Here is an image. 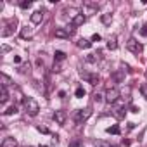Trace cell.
Listing matches in <instances>:
<instances>
[{
    "label": "cell",
    "mask_w": 147,
    "mask_h": 147,
    "mask_svg": "<svg viewBox=\"0 0 147 147\" xmlns=\"http://www.w3.org/2000/svg\"><path fill=\"white\" fill-rule=\"evenodd\" d=\"M0 82H2V87H4V88H7L9 85H12L11 78H9L7 75H4V73H2V75H0Z\"/></svg>",
    "instance_id": "obj_19"
},
{
    "label": "cell",
    "mask_w": 147,
    "mask_h": 147,
    "mask_svg": "<svg viewBox=\"0 0 147 147\" xmlns=\"http://www.w3.org/2000/svg\"><path fill=\"white\" fill-rule=\"evenodd\" d=\"M88 82H90L92 85H99V82H100V76L97 75V73H92V75L88 76Z\"/></svg>",
    "instance_id": "obj_21"
},
{
    "label": "cell",
    "mask_w": 147,
    "mask_h": 147,
    "mask_svg": "<svg viewBox=\"0 0 147 147\" xmlns=\"http://www.w3.org/2000/svg\"><path fill=\"white\" fill-rule=\"evenodd\" d=\"M2 147H18V140L14 137H5L2 140Z\"/></svg>",
    "instance_id": "obj_11"
},
{
    "label": "cell",
    "mask_w": 147,
    "mask_h": 147,
    "mask_svg": "<svg viewBox=\"0 0 147 147\" xmlns=\"http://www.w3.org/2000/svg\"><path fill=\"white\" fill-rule=\"evenodd\" d=\"M100 23H102V24H106V26H107V24H111V23H113V14H111V12L102 14V16H100Z\"/></svg>",
    "instance_id": "obj_14"
},
{
    "label": "cell",
    "mask_w": 147,
    "mask_h": 147,
    "mask_svg": "<svg viewBox=\"0 0 147 147\" xmlns=\"http://www.w3.org/2000/svg\"><path fill=\"white\" fill-rule=\"evenodd\" d=\"M121 71H123V73H131V67H130L128 64H125V62H121Z\"/></svg>",
    "instance_id": "obj_29"
},
{
    "label": "cell",
    "mask_w": 147,
    "mask_h": 147,
    "mask_svg": "<svg viewBox=\"0 0 147 147\" xmlns=\"http://www.w3.org/2000/svg\"><path fill=\"white\" fill-rule=\"evenodd\" d=\"M140 35L142 36H147V23H144V26L140 28Z\"/></svg>",
    "instance_id": "obj_31"
},
{
    "label": "cell",
    "mask_w": 147,
    "mask_h": 147,
    "mask_svg": "<svg viewBox=\"0 0 147 147\" xmlns=\"http://www.w3.org/2000/svg\"><path fill=\"white\" fill-rule=\"evenodd\" d=\"M94 145H95V147H111L106 140H95V142H94Z\"/></svg>",
    "instance_id": "obj_25"
},
{
    "label": "cell",
    "mask_w": 147,
    "mask_h": 147,
    "mask_svg": "<svg viewBox=\"0 0 147 147\" xmlns=\"http://www.w3.org/2000/svg\"><path fill=\"white\" fill-rule=\"evenodd\" d=\"M31 0H23V2H19V7L21 9H28V7H31Z\"/></svg>",
    "instance_id": "obj_26"
},
{
    "label": "cell",
    "mask_w": 147,
    "mask_h": 147,
    "mask_svg": "<svg viewBox=\"0 0 147 147\" xmlns=\"http://www.w3.org/2000/svg\"><path fill=\"white\" fill-rule=\"evenodd\" d=\"M94 100H95V102H100V100H102V95H99V94H94Z\"/></svg>",
    "instance_id": "obj_36"
},
{
    "label": "cell",
    "mask_w": 147,
    "mask_h": 147,
    "mask_svg": "<svg viewBox=\"0 0 147 147\" xmlns=\"http://www.w3.org/2000/svg\"><path fill=\"white\" fill-rule=\"evenodd\" d=\"M19 71H21V73H26V71H30V64H23V66L19 67Z\"/></svg>",
    "instance_id": "obj_32"
},
{
    "label": "cell",
    "mask_w": 147,
    "mask_h": 147,
    "mask_svg": "<svg viewBox=\"0 0 147 147\" xmlns=\"http://www.w3.org/2000/svg\"><path fill=\"white\" fill-rule=\"evenodd\" d=\"M23 106H24V109H26V113H28L30 116H36V114H38V111H40L38 102H36L33 97H24Z\"/></svg>",
    "instance_id": "obj_1"
},
{
    "label": "cell",
    "mask_w": 147,
    "mask_h": 147,
    "mask_svg": "<svg viewBox=\"0 0 147 147\" xmlns=\"http://www.w3.org/2000/svg\"><path fill=\"white\" fill-rule=\"evenodd\" d=\"M14 62L19 64V62H21V57H19V55H14Z\"/></svg>",
    "instance_id": "obj_38"
},
{
    "label": "cell",
    "mask_w": 147,
    "mask_h": 147,
    "mask_svg": "<svg viewBox=\"0 0 147 147\" xmlns=\"http://www.w3.org/2000/svg\"><path fill=\"white\" fill-rule=\"evenodd\" d=\"M85 21H87V16H85L83 12H78V14L73 16V19H71V26H73V28L83 26V24H85Z\"/></svg>",
    "instance_id": "obj_6"
},
{
    "label": "cell",
    "mask_w": 147,
    "mask_h": 147,
    "mask_svg": "<svg viewBox=\"0 0 147 147\" xmlns=\"http://www.w3.org/2000/svg\"><path fill=\"white\" fill-rule=\"evenodd\" d=\"M9 100V92H7V88H0V104H5Z\"/></svg>",
    "instance_id": "obj_17"
},
{
    "label": "cell",
    "mask_w": 147,
    "mask_h": 147,
    "mask_svg": "<svg viewBox=\"0 0 147 147\" xmlns=\"http://www.w3.org/2000/svg\"><path fill=\"white\" fill-rule=\"evenodd\" d=\"M54 59H55L57 62H61V61H64V59H66V54H64L62 50H55V54H54Z\"/></svg>",
    "instance_id": "obj_22"
},
{
    "label": "cell",
    "mask_w": 147,
    "mask_h": 147,
    "mask_svg": "<svg viewBox=\"0 0 147 147\" xmlns=\"http://www.w3.org/2000/svg\"><path fill=\"white\" fill-rule=\"evenodd\" d=\"M90 116H92V111L87 107V109H80V111L76 113V118H75V119H76V123H78V125H82V123H85Z\"/></svg>",
    "instance_id": "obj_5"
},
{
    "label": "cell",
    "mask_w": 147,
    "mask_h": 147,
    "mask_svg": "<svg viewBox=\"0 0 147 147\" xmlns=\"http://www.w3.org/2000/svg\"><path fill=\"white\" fill-rule=\"evenodd\" d=\"M107 49L109 50H116L118 49V40H116V36H109V40H107Z\"/></svg>",
    "instance_id": "obj_16"
},
{
    "label": "cell",
    "mask_w": 147,
    "mask_h": 147,
    "mask_svg": "<svg viewBox=\"0 0 147 147\" xmlns=\"http://www.w3.org/2000/svg\"><path fill=\"white\" fill-rule=\"evenodd\" d=\"M138 111H140V109H138L137 106H131V113H138Z\"/></svg>",
    "instance_id": "obj_40"
},
{
    "label": "cell",
    "mask_w": 147,
    "mask_h": 147,
    "mask_svg": "<svg viewBox=\"0 0 147 147\" xmlns=\"http://www.w3.org/2000/svg\"><path fill=\"white\" fill-rule=\"evenodd\" d=\"M140 94H142L144 99H147V83H142L140 85Z\"/></svg>",
    "instance_id": "obj_28"
},
{
    "label": "cell",
    "mask_w": 147,
    "mask_h": 147,
    "mask_svg": "<svg viewBox=\"0 0 147 147\" xmlns=\"http://www.w3.org/2000/svg\"><path fill=\"white\" fill-rule=\"evenodd\" d=\"M97 9H99V4H87V5H85V11H83V14H87V16L95 14V12H97Z\"/></svg>",
    "instance_id": "obj_12"
},
{
    "label": "cell",
    "mask_w": 147,
    "mask_h": 147,
    "mask_svg": "<svg viewBox=\"0 0 147 147\" xmlns=\"http://www.w3.org/2000/svg\"><path fill=\"white\" fill-rule=\"evenodd\" d=\"M16 26H18V18H11V19L5 23L4 30H2V36H11V35L16 31Z\"/></svg>",
    "instance_id": "obj_3"
},
{
    "label": "cell",
    "mask_w": 147,
    "mask_h": 147,
    "mask_svg": "<svg viewBox=\"0 0 147 147\" xmlns=\"http://www.w3.org/2000/svg\"><path fill=\"white\" fill-rule=\"evenodd\" d=\"M130 92H131V90H130V87H126V88H123V90H121V95H123L126 100H130Z\"/></svg>",
    "instance_id": "obj_27"
},
{
    "label": "cell",
    "mask_w": 147,
    "mask_h": 147,
    "mask_svg": "<svg viewBox=\"0 0 147 147\" xmlns=\"http://www.w3.org/2000/svg\"><path fill=\"white\" fill-rule=\"evenodd\" d=\"M111 147H119V145H111Z\"/></svg>",
    "instance_id": "obj_42"
},
{
    "label": "cell",
    "mask_w": 147,
    "mask_h": 147,
    "mask_svg": "<svg viewBox=\"0 0 147 147\" xmlns=\"http://www.w3.org/2000/svg\"><path fill=\"white\" fill-rule=\"evenodd\" d=\"M145 76H147V69H145Z\"/></svg>",
    "instance_id": "obj_43"
},
{
    "label": "cell",
    "mask_w": 147,
    "mask_h": 147,
    "mask_svg": "<svg viewBox=\"0 0 147 147\" xmlns=\"http://www.w3.org/2000/svg\"><path fill=\"white\" fill-rule=\"evenodd\" d=\"M31 36H33V31H31L28 26H24V28L21 30V38H23V40H28V38H31Z\"/></svg>",
    "instance_id": "obj_18"
},
{
    "label": "cell",
    "mask_w": 147,
    "mask_h": 147,
    "mask_svg": "<svg viewBox=\"0 0 147 147\" xmlns=\"http://www.w3.org/2000/svg\"><path fill=\"white\" fill-rule=\"evenodd\" d=\"M16 113H18V106H16V104H14V106H11V107H7V109L4 111V114H5V116H11V114H16Z\"/></svg>",
    "instance_id": "obj_23"
},
{
    "label": "cell",
    "mask_w": 147,
    "mask_h": 147,
    "mask_svg": "<svg viewBox=\"0 0 147 147\" xmlns=\"http://www.w3.org/2000/svg\"><path fill=\"white\" fill-rule=\"evenodd\" d=\"M92 42H100V35H99V33H95V35L92 36Z\"/></svg>",
    "instance_id": "obj_35"
},
{
    "label": "cell",
    "mask_w": 147,
    "mask_h": 147,
    "mask_svg": "<svg viewBox=\"0 0 147 147\" xmlns=\"http://www.w3.org/2000/svg\"><path fill=\"white\" fill-rule=\"evenodd\" d=\"M121 97V92L118 90V88H107L106 90V102L107 104H114V102H118V99Z\"/></svg>",
    "instance_id": "obj_4"
},
{
    "label": "cell",
    "mask_w": 147,
    "mask_h": 147,
    "mask_svg": "<svg viewBox=\"0 0 147 147\" xmlns=\"http://www.w3.org/2000/svg\"><path fill=\"white\" fill-rule=\"evenodd\" d=\"M59 97H61V99H64V97H66V92H64V90H61V92H59Z\"/></svg>",
    "instance_id": "obj_39"
},
{
    "label": "cell",
    "mask_w": 147,
    "mask_h": 147,
    "mask_svg": "<svg viewBox=\"0 0 147 147\" xmlns=\"http://www.w3.org/2000/svg\"><path fill=\"white\" fill-rule=\"evenodd\" d=\"M106 131L111 133V135H119V133H121V128H119V125H113V126H109Z\"/></svg>",
    "instance_id": "obj_20"
},
{
    "label": "cell",
    "mask_w": 147,
    "mask_h": 147,
    "mask_svg": "<svg viewBox=\"0 0 147 147\" xmlns=\"http://www.w3.org/2000/svg\"><path fill=\"white\" fill-rule=\"evenodd\" d=\"M52 144H59V137H57V135L52 137Z\"/></svg>",
    "instance_id": "obj_37"
},
{
    "label": "cell",
    "mask_w": 147,
    "mask_h": 147,
    "mask_svg": "<svg viewBox=\"0 0 147 147\" xmlns=\"http://www.w3.org/2000/svg\"><path fill=\"white\" fill-rule=\"evenodd\" d=\"M69 147H85V145H83L82 142H73V144H71Z\"/></svg>",
    "instance_id": "obj_34"
},
{
    "label": "cell",
    "mask_w": 147,
    "mask_h": 147,
    "mask_svg": "<svg viewBox=\"0 0 147 147\" xmlns=\"http://www.w3.org/2000/svg\"><path fill=\"white\" fill-rule=\"evenodd\" d=\"M75 95H76L78 99L85 97V88H83V87H78V88H76V92H75Z\"/></svg>",
    "instance_id": "obj_24"
},
{
    "label": "cell",
    "mask_w": 147,
    "mask_h": 147,
    "mask_svg": "<svg viewBox=\"0 0 147 147\" xmlns=\"http://www.w3.org/2000/svg\"><path fill=\"white\" fill-rule=\"evenodd\" d=\"M43 147H47V145H43Z\"/></svg>",
    "instance_id": "obj_44"
},
{
    "label": "cell",
    "mask_w": 147,
    "mask_h": 147,
    "mask_svg": "<svg viewBox=\"0 0 147 147\" xmlns=\"http://www.w3.org/2000/svg\"><path fill=\"white\" fill-rule=\"evenodd\" d=\"M30 21H31L33 24H40V23L43 21V12H42V11H35V12L30 16Z\"/></svg>",
    "instance_id": "obj_9"
},
{
    "label": "cell",
    "mask_w": 147,
    "mask_h": 147,
    "mask_svg": "<svg viewBox=\"0 0 147 147\" xmlns=\"http://www.w3.org/2000/svg\"><path fill=\"white\" fill-rule=\"evenodd\" d=\"M2 50H4V52H9V50H11V47H7V45H4V47H2Z\"/></svg>",
    "instance_id": "obj_41"
},
{
    "label": "cell",
    "mask_w": 147,
    "mask_h": 147,
    "mask_svg": "<svg viewBox=\"0 0 147 147\" xmlns=\"http://www.w3.org/2000/svg\"><path fill=\"white\" fill-rule=\"evenodd\" d=\"M36 130L42 131V133H49V128H45V126H36Z\"/></svg>",
    "instance_id": "obj_33"
},
{
    "label": "cell",
    "mask_w": 147,
    "mask_h": 147,
    "mask_svg": "<svg viewBox=\"0 0 147 147\" xmlns=\"http://www.w3.org/2000/svg\"><path fill=\"white\" fill-rule=\"evenodd\" d=\"M126 49H128L131 54H135V55H140V54L144 52V45H142L140 42H137L135 38H130V40L126 42Z\"/></svg>",
    "instance_id": "obj_2"
},
{
    "label": "cell",
    "mask_w": 147,
    "mask_h": 147,
    "mask_svg": "<svg viewBox=\"0 0 147 147\" xmlns=\"http://www.w3.org/2000/svg\"><path fill=\"white\" fill-rule=\"evenodd\" d=\"M111 114H113L116 119H123V118L126 116V109H125V107H114V109L111 111Z\"/></svg>",
    "instance_id": "obj_10"
},
{
    "label": "cell",
    "mask_w": 147,
    "mask_h": 147,
    "mask_svg": "<svg viewBox=\"0 0 147 147\" xmlns=\"http://www.w3.org/2000/svg\"><path fill=\"white\" fill-rule=\"evenodd\" d=\"M85 61H87V62H92V64L99 62V61H100V52H97V54H88V55L85 57Z\"/></svg>",
    "instance_id": "obj_13"
},
{
    "label": "cell",
    "mask_w": 147,
    "mask_h": 147,
    "mask_svg": "<svg viewBox=\"0 0 147 147\" xmlns=\"http://www.w3.org/2000/svg\"><path fill=\"white\" fill-rule=\"evenodd\" d=\"M52 71H54V73H61V71H62L61 64H59V62H54V67H52Z\"/></svg>",
    "instance_id": "obj_30"
},
{
    "label": "cell",
    "mask_w": 147,
    "mask_h": 147,
    "mask_svg": "<svg viewBox=\"0 0 147 147\" xmlns=\"http://www.w3.org/2000/svg\"><path fill=\"white\" fill-rule=\"evenodd\" d=\"M66 119H67L66 111H55V113H54V121H55L57 125H64Z\"/></svg>",
    "instance_id": "obj_8"
},
{
    "label": "cell",
    "mask_w": 147,
    "mask_h": 147,
    "mask_svg": "<svg viewBox=\"0 0 147 147\" xmlns=\"http://www.w3.org/2000/svg\"><path fill=\"white\" fill-rule=\"evenodd\" d=\"M73 33H75V30L73 28H55V38H69Z\"/></svg>",
    "instance_id": "obj_7"
},
{
    "label": "cell",
    "mask_w": 147,
    "mask_h": 147,
    "mask_svg": "<svg viewBox=\"0 0 147 147\" xmlns=\"http://www.w3.org/2000/svg\"><path fill=\"white\" fill-rule=\"evenodd\" d=\"M76 45H78L80 49H90V47H92V42L87 40V38H80V40L76 42Z\"/></svg>",
    "instance_id": "obj_15"
}]
</instances>
